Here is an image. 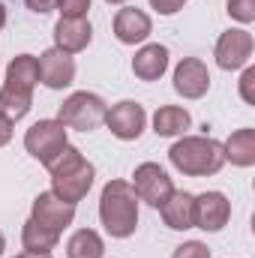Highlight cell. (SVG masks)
Instances as JSON below:
<instances>
[{
	"mask_svg": "<svg viewBox=\"0 0 255 258\" xmlns=\"http://www.w3.org/2000/svg\"><path fill=\"white\" fill-rule=\"evenodd\" d=\"M168 69V48L159 42H147L135 51L132 57V72L138 81H159Z\"/></svg>",
	"mask_w": 255,
	"mask_h": 258,
	"instance_id": "9a60e30c",
	"label": "cell"
},
{
	"mask_svg": "<svg viewBox=\"0 0 255 258\" xmlns=\"http://www.w3.org/2000/svg\"><path fill=\"white\" fill-rule=\"evenodd\" d=\"M252 33L243 30V27H231L225 33H219L216 39V48H213V57H216V66L225 69V72H234V69H243L249 66V57H252Z\"/></svg>",
	"mask_w": 255,
	"mask_h": 258,
	"instance_id": "52a82bcc",
	"label": "cell"
},
{
	"mask_svg": "<svg viewBox=\"0 0 255 258\" xmlns=\"http://www.w3.org/2000/svg\"><path fill=\"white\" fill-rule=\"evenodd\" d=\"M93 42V27L87 18H60L54 24V48L66 54H78Z\"/></svg>",
	"mask_w": 255,
	"mask_h": 258,
	"instance_id": "5bb4252c",
	"label": "cell"
},
{
	"mask_svg": "<svg viewBox=\"0 0 255 258\" xmlns=\"http://www.w3.org/2000/svg\"><path fill=\"white\" fill-rule=\"evenodd\" d=\"M36 60H39V81L48 90H63V87H69L75 81V60H72V54H66L60 48H48Z\"/></svg>",
	"mask_w": 255,
	"mask_h": 258,
	"instance_id": "8fae6325",
	"label": "cell"
},
{
	"mask_svg": "<svg viewBox=\"0 0 255 258\" xmlns=\"http://www.w3.org/2000/svg\"><path fill=\"white\" fill-rule=\"evenodd\" d=\"M66 132L69 129L57 120V117H45V120H36L33 126L24 132V150L36 159V162H42L45 168L60 156V150H63L66 144Z\"/></svg>",
	"mask_w": 255,
	"mask_h": 258,
	"instance_id": "5b68a950",
	"label": "cell"
},
{
	"mask_svg": "<svg viewBox=\"0 0 255 258\" xmlns=\"http://www.w3.org/2000/svg\"><path fill=\"white\" fill-rule=\"evenodd\" d=\"M105 3H108V6H123L126 0H105Z\"/></svg>",
	"mask_w": 255,
	"mask_h": 258,
	"instance_id": "d6a6232c",
	"label": "cell"
},
{
	"mask_svg": "<svg viewBox=\"0 0 255 258\" xmlns=\"http://www.w3.org/2000/svg\"><path fill=\"white\" fill-rule=\"evenodd\" d=\"M150 33H153V21H150V15L144 9H138V6L117 9V15H114V36H117V42L138 45V42H147Z\"/></svg>",
	"mask_w": 255,
	"mask_h": 258,
	"instance_id": "4fadbf2b",
	"label": "cell"
},
{
	"mask_svg": "<svg viewBox=\"0 0 255 258\" xmlns=\"http://www.w3.org/2000/svg\"><path fill=\"white\" fill-rule=\"evenodd\" d=\"M3 24H6V9H3V3H0V30H3Z\"/></svg>",
	"mask_w": 255,
	"mask_h": 258,
	"instance_id": "4dcf8cb0",
	"label": "cell"
},
{
	"mask_svg": "<svg viewBox=\"0 0 255 258\" xmlns=\"http://www.w3.org/2000/svg\"><path fill=\"white\" fill-rule=\"evenodd\" d=\"M168 162L186 174V177H210L219 174L225 165V153H222V141L210 138V135H180L171 150H168Z\"/></svg>",
	"mask_w": 255,
	"mask_h": 258,
	"instance_id": "6da1fadb",
	"label": "cell"
},
{
	"mask_svg": "<svg viewBox=\"0 0 255 258\" xmlns=\"http://www.w3.org/2000/svg\"><path fill=\"white\" fill-rule=\"evenodd\" d=\"M228 15L240 24L255 21V0H228Z\"/></svg>",
	"mask_w": 255,
	"mask_h": 258,
	"instance_id": "603a6c76",
	"label": "cell"
},
{
	"mask_svg": "<svg viewBox=\"0 0 255 258\" xmlns=\"http://www.w3.org/2000/svg\"><path fill=\"white\" fill-rule=\"evenodd\" d=\"M192 126V114L180 105H159L153 114V132L162 138H180Z\"/></svg>",
	"mask_w": 255,
	"mask_h": 258,
	"instance_id": "ac0fdd59",
	"label": "cell"
},
{
	"mask_svg": "<svg viewBox=\"0 0 255 258\" xmlns=\"http://www.w3.org/2000/svg\"><path fill=\"white\" fill-rule=\"evenodd\" d=\"M57 240H60L57 231H48V228L36 225L33 219H27L24 228H21V246H24V252H51L57 246Z\"/></svg>",
	"mask_w": 255,
	"mask_h": 258,
	"instance_id": "7402d4cb",
	"label": "cell"
},
{
	"mask_svg": "<svg viewBox=\"0 0 255 258\" xmlns=\"http://www.w3.org/2000/svg\"><path fill=\"white\" fill-rule=\"evenodd\" d=\"M6 84L33 93V87L39 84V60H36L33 54H18V57H12L9 66H6Z\"/></svg>",
	"mask_w": 255,
	"mask_h": 258,
	"instance_id": "d6986e66",
	"label": "cell"
},
{
	"mask_svg": "<svg viewBox=\"0 0 255 258\" xmlns=\"http://www.w3.org/2000/svg\"><path fill=\"white\" fill-rule=\"evenodd\" d=\"M3 249H6V237H3V231H0V258H3Z\"/></svg>",
	"mask_w": 255,
	"mask_h": 258,
	"instance_id": "1f68e13d",
	"label": "cell"
},
{
	"mask_svg": "<svg viewBox=\"0 0 255 258\" xmlns=\"http://www.w3.org/2000/svg\"><path fill=\"white\" fill-rule=\"evenodd\" d=\"M222 153H225V162H231L237 168L255 165V129L243 126V129H237V132H231L228 141L222 144Z\"/></svg>",
	"mask_w": 255,
	"mask_h": 258,
	"instance_id": "e0dca14e",
	"label": "cell"
},
{
	"mask_svg": "<svg viewBox=\"0 0 255 258\" xmlns=\"http://www.w3.org/2000/svg\"><path fill=\"white\" fill-rule=\"evenodd\" d=\"M15 258H51V252H21Z\"/></svg>",
	"mask_w": 255,
	"mask_h": 258,
	"instance_id": "f546056e",
	"label": "cell"
},
{
	"mask_svg": "<svg viewBox=\"0 0 255 258\" xmlns=\"http://www.w3.org/2000/svg\"><path fill=\"white\" fill-rule=\"evenodd\" d=\"M12 126H15V123H12L9 117L0 114V147H6V144L12 141Z\"/></svg>",
	"mask_w": 255,
	"mask_h": 258,
	"instance_id": "f1b7e54d",
	"label": "cell"
},
{
	"mask_svg": "<svg viewBox=\"0 0 255 258\" xmlns=\"http://www.w3.org/2000/svg\"><path fill=\"white\" fill-rule=\"evenodd\" d=\"M174 90L183 99H201L210 90V72H207L204 60L183 57L180 63L174 66Z\"/></svg>",
	"mask_w": 255,
	"mask_h": 258,
	"instance_id": "7c38bea8",
	"label": "cell"
},
{
	"mask_svg": "<svg viewBox=\"0 0 255 258\" xmlns=\"http://www.w3.org/2000/svg\"><path fill=\"white\" fill-rule=\"evenodd\" d=\"M138 195L132 189L129 180H108L102 186V195H99V222L102 228L123 240V237H132L135 228H138Z\"/></svg>",
	"mask_w": 255,
	"mask_h": 258,
	"instance_id": "7a4b0ae2",
	"label": "cell"
},
{
	"mask_svg": "<svg viewBox=\"0 0 255 258\" xmlns=\"http://www.w3.org/2000/svg\"><path fill=\"white\" fill-rule=\"evenodd\" d=\"M30 108H33V93L18 90V87H9V84L0 87V114H3V117H9V120L15 123V120L27 117Z\"/></svg>",
	"mask_w": 255,
	"mask_h": 258,
	"instance_id": "44dd1931",
	"label": "cell"
},
{
	"mask_svg": "<svg viewBox=\"0 0 255 258\" xmlns=\"http://www.w3.org/2000/svg\"><path fill=\"white\" fill-rule=\"evenodd\" d=\"M171 258H210V249H207V243H201V240H186V243H180V246L174 249Z\"/></svg>",
	"mask_w": 255,
	"mask_h": 258,
	"instance_id": "d4e9b609",
	"label": "cell"
},
{
	"mask_svg": "<svg viewBox=\"0 0 255 258\" xmlns=\"http://www.w3.org/2000/svg\"><path fill=\"white\" fill-rule=\"evenodd\" d=\"M54 9H60V18H87L90 0H57Z\"/></svg>",
	"mask_w": 255,
	"mask_h": 258,
	"instance_id": "cb8c5ba5",
	"label": "cell"
},
{
	"mask_svg": "<svg viewBox=\"0 0 255 258\" xmlns=\"http://www.w3.org/2000/svg\"><path fill=\"white\" fill-rule=\"evenodd\" d=\"M105 126H108V132L114 138H120V141H135L147 129V111H144L141 102L123 99V102H117V105H111L105 111Z\"/></svg>",
	"mask_w": 255,
	"mask_h": 258,
	"instance_id": "ba28073f",
	"label": "cell"
},
{
	"mask_svg": "<svg viewBox=\"0 0 255 258\" xmlns=\"http://www.w3.org/2000/svg\"><path fill=\"white\" fill-rule=\"evenodd\" d=\"M132 189L138 195V201L150 204V207H162L168 201V195L174 192V183L168 177V171L156 162H141L135 171H132Z\"/></svg>",
	"mask_w": 255,
	"mask_h": 258,
	"instance_id": "8992f818",
	"label": "cell"
},
{
	"mask_svg": "<svg viewBox=\"0 0 255 258\" xmlns=\"http://www.w3.org/2000/svg\"><path fill=\"white\" fill-rule=\"evenodd\" d=\"M48 171H51V192L60 195L69 204H78L84 195L90 192L93 177H96V168L72 144H66L60 150V156L48 165Z\"/></svg>",
	"mask_w": 255,
	"mask_h": 258,
	"instance_id": "3957f363",
	"label": "cell"
},
{
	"mask_svg": "<svg viewBox=\"0 0 255 258\" xmlns=\"http://www.w3.org/2000/svg\"><path fill=\"white\" fill-rule=\"evenodd\" d=\"M24 3H27L30 12H39V15H45V12H51L57 6V0H24Z\"/></svg>",
	"mask_w": 255,
	"mask_h": 258,
	"instance_id": "83f0119b",
	"label": "cell"
},
{
	"mask_svg": "<svg viewBox=\"0 0 255 258\" xmlns=\"http://www.w3.org/2000/svg\"><path fill=\"white\" fill-rule=\"evenodd\" d=\"M30 219H33L36 225H42V228L60 234L63 228L72 225V219H75V204L63 201L60 195H54V192H39L33 198Z\"/></svg>",
	"mask_w": 255,
	"mask_h": 258,
	"instance_id": "30bf717a",
	"label": "cell"
},
{
	"mask_svg": "<svg viewBox=\"0 0 255 258\" xmlns=\"http://www.w3.org/2000/svg\"><path fill=\"white\" fill-rule=\"evenodd\" d=\"M105 99L96 96V93H87V90H78L72 96H66L60 111H57V120L66 129H78V132H93L105 123Z\"/></svg>",
	"mask_w": 255,
	"mask_h": 258,
	"instance_id": "277c9868",
	"label": "cell"
},
{
	"mask_svg": "<svg viewBox=\"0 0 255 258\" xmlns=\"http://www.w3.org/2000/svg\"><path fill=\"white\" fill-rule=\"evenodd\" d=\"M102 255H105V243L93 228H78L66 240V258H102Z\"/></svg>",
	"mask_w": 255,
	"mask_h": 258,
	"instance_id": "ffe728a7",
	"label": "cell"
},
{
	"mask_svg": "<svg viewBox=\"0 0 255 258\" xmlns=\"http://www.w3.org/2000/svg\"><path fill=\"white\" fill-rule=\"evenodd\" d=\"M231 219V201L225 192H201L195 195V216H192V228H201L207 234H216L228 225Z\"/></svg>",
	"mask_w": 255,
	"mask_h": 258,
	"instance_id": "9c48e42d",
	"label": "cell"
},
{
	"mask_svg": "<svg viewBox=\"0 0 255 258\" xmlns=\"http://www.w3.org/2000/svg\"><path fill=\"white\" fill-rule=\"evenodd\" d=\"M159 210H162V222L171 231H186V228H192V216H195V195L174 189Z\"/></svg>",
	"mask_w": 255,
	"mask_h": 258,
	"instance_id": "2e32d148",
	"label": "cell"
},
{
	"mask_svg": "<svg viewBox=\"0 0 255 258\" xmlns=\"http://www.w3.org/2000/svg\"><path fill=\"white\" fill-rule=\"evenodd\" d=\"M240 99L246 105H255V66H243V75H240Z\"/></svg>",
	"mask_w": 255,
	"mask_h": 258,
	"instance_id": "484cf974",
	"label": "cell"
},
{
	"mask_svg": "<svg viewBox=\"0 0 255 258\" xmlns=\"http://www.w3.org/2000/svg\"><path fill=\"white\" fill-rule=\"evenodd\" d=\"M183 3H186V0H150V6H153L159 15H174V12L183 9Z\"/></svg>",
	"mask_w": 255,
	"mask_h": 258,
	"instance_id": "4316f807",
	"label": "cell"
}]
</instances>
